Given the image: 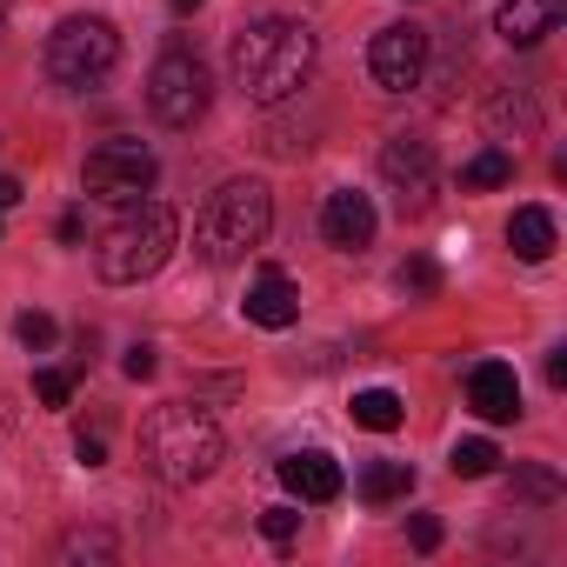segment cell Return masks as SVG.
<instances>
[{"mask_svg": "<svg viewBox=\"0 0 567 567\" xmlns=\"http://www.w3.org/2000/svg\"><path fill=\"white\" fill-rule=\"evenodd\" d=\"M227 68H234V87L254 107H280L288 94H301L308 74H315V28L308 21H288V14L247 21L227 41Z\"/></svg>", "mask_w": 567, "mask_h": 567, "instance_id": "obj_1", "label": "cell"}, {"mask_svg": "<svg viewBox=\"0 0 567 567\" xmlns=\"http://www.w3.org/2000/svg\"><path fill=\"white\" fill-rule=\"evenodd\" d=\"M141 454H147V467H154L167 487H194V481H207V474L220 467L227 441H220V427H214L207 408H194V401H167V408L147 414V427H141Z\"/></svg>", "mask_w": 567, "mask_h": 567, "instance_id": "obj_2", "label": "cell"}, {"mask_svg": "<svg viewBox=\"0 0 567 567\" xmlns=\"http://www.w3.org/2000/svg\"><path fill=\"white\" fill-rule=\"evenodd\" d=\"M174 240H181L174 207L141 194V200H127V207H121V220L101 234L94 267H101V280H114V288H134V280H147V274H161V267H167Z\"/></svg>", "mask_w": 567, "mask_h": 567, "instance_id": "obj_3", "label": "cell"}, {"mask_svg": "<svg viewBox=\"0 0 567 567\" xmlns=\"http://www.w3.org/2000/svg\"><path fill=\"white\" fill-rule=\"evenodd\" d=\"M267 227H274V194H267V181H227V187L207 194V214H200V227H194V247H200L214 267H227V260H247V254L267 240Z\"/></svg>", "mask_w": 567, "mask_h": 567, "instance_id": "obj_4", "label": "cell"}, {"mask_svg": "<svg viewBox=\"0 0 567 567\" xmlns=\"http://www.w3.org/2000/svg\"><path fill=\"white\" fill-rule=\"evenodd\" d=\"M114 61H121V34H114V21H101V14H74V21H61V28L48 34V74H54L61 87H74V94L101 87V81L114 74Z\"/></svg>", "mask_w": 567, "mask_h": 567, "instance_id": "obj_5", "label": "cell"}, {"mask_svg": "<svg viewBox=\"0 0 567 567\" xmlns=\"http://www.w3.org/2000/svg\"><path fill=\"white\" fill-rule=\"evenodd\" d=\"M207 101H214V81H207V61L194 54V48H167L161 61H154V74H147V114L161 121V127H194L200 114H207Z\"/></svg>", "mask_w": 567, "mask_h": 567, "instance_id": "obj_6", "label": "cell"}, {"mask_svg": "<svg viewBox=\"0 0 567 567\" xmlns=\"http://www.w3.org/2000/svg\"><path fill=\"white\" fill-rule=\"evenodd\" d=\"M154 181H161L154 147H141V141H127V134L101 141V147L87 154V194H101V200H141V194H154Z\"/></svg>", "mask_w": 567, "mask_h": 567, "instance_id": "obj_7", "label": "cell"}, {"mask_svg": "<svg viewBox=\"0 0 567 567\" xmlns=\"http://www.w3.org/2000/svg\"><path fill=\"white\" fill-rule=\"evenodd\" d=\"M381 181L394 187V207L401 214H427L434 194H441V167H434V147L421 134H394L381 147Z\"/></svg>", "mask_w": 567, "mask_h": 567, "instance_id": "obj_8", "label": "cell"}, {"mask_svg": "<svg viewBox=\"0 0 567 567\" xmlns=\"http://www.w3.org/2000/svg\"><path fill=\"white\" fill-rule=\"evenodd\" d=\"M368 74L381 81V94H408V87H421V81H427V28H414V21L381 28L374 48H368Z\"/></svg>", "mask_w": 567, "mask_h": 567, "instance_id": "obj_9", "label": "cell"}, {"mask_svg": "<svg viewBox=\"0 0 567 567\" xmlns=\"http://www.w3.org/2000/svg\"><path fill=\"white\" fill-rule=\"evenodd\" d=\"M374 227H381V214H374L368 194H354V187H334V194H328V207H321V234H328V247L361 254V247H374Z\"/></svg>", "mask_w": 567, "mask_h": 567, "instance_id": "obj_10", "label": "cell"}, {"mask_svg": "<svg viewBox=\"0 0 567 567\" xmlns=\"http://www.w3.org/2000/svg\"><path fill=\"white\" fill-rule=\"evenodd\" d=\"M467 408L481 414V421H514L520 414V374L507 368V361H474L467 368Z\"/></svg>", "mask_w": 567, "mask_h": 567, "instance_id": "obj_11", "label": "cell"}, {"mask_svg": "<svg viewBox=\"0 0 567 567\" xmlns=\"http://www.w3.org/2000/svg\"><path fill=\"white\" fill-rule=\"evenodd\" d=\"M247 321L254 328H267V334H280V328H295L301 321V288L280 267H260L254 274V288H247Z\"/></svg>", "mask_w": 567, "mask_h": 567, "instance_id": "obj_12", "label": "cell"}, {"mask_svg": "<svg viewBox=\"0 0 567 567\" xmlns=\"http://www.w3.org/2000/svg\"><path fill=\"white\" fill-rule=\"evenodd\" d=\"M280 487H288L295 501H341V494H348V474H341L334 454L308 447V454H288V461H280Z\"/></svg>", "mask_w": 567, "mask_h": 567, "instance_id": "obj_13", "label": "cell"}, {"mask_svg": "<svg viewBox=\"0 0 567 567\" xmlns=\"http://www.w3.org/2000/svg\"><path fill=\"white\" fill-rule=\"evenodd\" d=\"M560 0H507V8L494 14V28H501V41L507 48H540L554 28H560Z\"/></svg>", "mask_w": 567, "mask_h": 567, "instance_id": "obj_14", "label": "cell"}, {"mask_svg": "<svg viewBox=\"0 0 567 567\" xmlns=\"http://www.w3.org/2000/svg\"><path fill=\"white\" fill-rule=\"evenodd\" d=\"M507 247L527 260V267H540L560 240H554V214L547 207H514V220H507Z\"/></svg>", "mask_w": 567, "mask_h": 567, "instance_id": "obj_15", "label": "cell"}, {"mask_svg": "<svg viewBox=\"0 0 567 567\" xmlns=\"http://www.w3.org/2000/svg\"><path fill=\"white\" fill-rule=\"evenodd\" d=\"M401 421H408V408H401L394 388H361V394H354V427H368V434H394Z\"/></svg>", "mask_w": 567, "mask_h": 567, "instance_id": "obj_16", "label": "cell"}, {"mask_svg": "<svg viewBox=\"0 0 567 567\" xmlns=\"http://www.w3.org/2000/svg\"><path fill=\"white\" fill-rule=\"evenodd\" d=\"M514 181V154L507 147H481L467 167H461V194H494V187H507Z\"/></svg>", "mask_w": 567, "mask_h": 567, "instance_id": "obj_17", "label": "cell"}, {"mask_svg": "<svg viewBox=\"0 0 567 567\" xmlns=\"http://www.w3.org/2000/svg\"><path fill=\"white\" fill-rule=\"evenodd\" d=\"M408 487H414V467H408V461H368V467H361V501H374V507L401 501Z\"/></svg>", "mask_w": 567, "mask_h": 567, "instance_id": "obj_18", "label": "cell"}, {"mask_svg": "<svg viewBox=\"0 0 567 567\" xmlns=\"http://www.w3.org/2000/svg\"><path fill=\"white\" fill-rule=\"evenodd\" d=\"M447 467H454L461 481H487V474L501 467V447H494L487 434H474V441H454V454H447Z\"/></svg>", "mask_w": 567, "mask_h": 567, "instance_id": "obj_19", "label": "cell"}, {"mask_svg": "<svg viewBox=\"0 0 567 567\" xmlns=\"http://www.w3.org/2000/svg\"><path fill=\"white\" fill-rule=\"evenodd\" d=\"M394 280H401L408 301H434V295H441V260H434V254H408Z\"/></svg>", "mask_w": 567, "mask_h": 567, "instance_id": "obj_20", "label": "cell"}, {"mask_svg": "<svg viewBox=\"0 0 567 567\" xmlns=\"http://www.w3.org/2000/svg\"><path fill=\"white\" fill-rule=\"evenodd\" d=\"M487 127H494V134H507V127L534 134V127H540V114H534V101H527V94H501V101L487 107Z\"/></svg>", "mask_w": 567, "mask_h": 567, "instance_id": "obj_21", "label": "cell"}, {"mask_svg": "<svg viewBox=\"0 0 567 567\" xmlns=\"http://www.w3.org/2000/svg\"><path fill=\"white\" fill-rule=\"evenodd\" d=\"M507 494H514V501L547 507V501H560V474H554V467H520V474L507 481Z\"/></svg>", "mask_w": 567, "mask_h": 567, "instance_id": "obj_22", "label": "cell"}, {"mask_svg": "<svg viewBox=\"0 0 567 567\" xmlns=\"http://www.w3.org/2000/svg\"><path fill=\"white\" fill-rule=\"evenodd\" d=\"M14 341H21V348H34V354H48V348H54V315H41V308L14 315Z\"/></svg>", "mask_w": 567, "mask_h": 567, "instance_id": "obj_23", "label": "cell"}, {"mask_svg": "<svg viewBox=\"0 0 567 567\" xmlns=\"http://www.w3.org/2000/svg\"><path fill=\"white\" fill-rule=\"evenodd\" d=\"M260 534H267L274 547H288V540L301 534V507H260Z\"/></svg>", "mask_w": 567, "mask_h": 567, "instance_id": "obj_24", "label": "cell"}, {"mask_svg": "<svg viewBox=\"0 0 567 567\" xmlns=\"http://www.w3.org/2000/svg\"><path fill=\"white\" fill-rule=\"evenodd\" d=\"M34 394H41L48 408H68V401H74V368H41V374H34Z\"/></svg>", "mask_w": 567, "mask_h": 567, "instance_id": "obj_25", "label": "cell"}, {"mask_svg": "<svg viewBox=\"0 0 567 567\" xmlns=\"http://www.w3.org/2000/svg\"><path fill=\"white\" fill-rule=\"evenodd\" d=\"M121 374H127V381H147V374H154V348H147V341H141V348H127Z\"/></svg>", "mask_w": 567, "mask_h": 567, "instance_id": "obj_26", "label": "cell"}, {"mask_svg": "<svg viewBox=\"0 0 567 567\" xmlns=\"http://www.w3.org/2000/svg\"><path fill=\"white\" fill-rule=\"evenodd\" d=\"M408 534H414V547H421V554H434V547H441V520H434V514H414V527H408Z\"/></svg>", "mask_w": 567, "mask_h": 567, "instance_id": "obj_27", "label": "cell"}, {"mask_svg": "<svg viewBox=\"0 0 567 567\" xmlns=\"http://www.w3.org/2000/svg\"><path fill=\"white\" fill-rule=\"evenodd\" d=\"M74 454H81V467H101V461H107V441H101V434H81Z\"/></svg>", "mask_w": 567, "mask_h": 567, "instance_id": "obj_28", "label": "cell"}, {"mask_svg": "<svg viewBox=\"0 0 567 567\" xmlns=\"http://www.w3.org/2000/svg\"><path fill=\"white\" fill-rule=\"evenodd\" d=\"M547 381H554V388H567V348H554V354H547Z\"/></svg>", "mask_w": 567, "mask_h": 567, "instance_id": "obj_29", "label": "cell"}, {"mask_svg": "<svg viewBox=\"0 0 567 567\" xmlns=\"http://www.w3.org/2000/svg\"><path fill=\"white\" fill-rule=\"evenodd\" d=\"M81 227H87V220H81V207H68V214H61V240H81Z\"/></svg>", "mask_w": 567, "mask_h": 567, "instance_id": "obj_30", "label": "cell"}, {"mask_svg": "<svg viewBox=\"0 0 567 567\" xmlns=\"http://www.w3.org/2000/svg\"><path fill=\"white\" fill-rule=\"evenodd\" d=\"M14 200H21V181H14V174H0V207H14Z\"/></svg>", "mask_w": 567, "mask_h": 567, "instance_id": "obj_31", "label": "cell"}, {"mask_svg": "<svg viewBox=\"0 0 567 567\" xmlns=\"http://www.w3.org/2000/svg\"><path fill=\"white\" fill-rule=\"evenodd\" d=\"M194 8H200V0H174V14H194Z\"/></svg>", "mask_w": 567, "mask_h": 567, "instance_id": "obj_32", "label": "cell"}, {"mask_svg": "<svg viewBox=\"0 0 567 567\" xmlns=\"http://www.w3.org/2000/svg\"><path fill=\"white\" fill-rule=\"evenodd\" d=\"M0 21H8V8H0Z\"/></svg>", "mask_w": 567, "mask_h": 567, "instance_id": "obj_33", "label": "cell"}]
</instances>
